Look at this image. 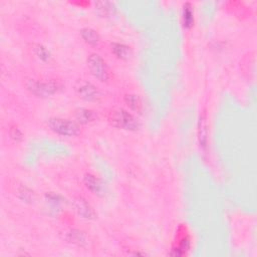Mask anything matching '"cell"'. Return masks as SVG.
<instances>
[{"label": "cell", "instance_id": "6da1fadb", "mask_svg": "<svg viewBox=\"0 0 257 257\" xmlns=\"http://www.w3.org/2000/svg\"><path fill=\"white\" fill-rule=\"evenodd\" d=\"M110 125L128 132H136L140 128L141 123L137 116L125 108H112L105 115Z\"/></svg>", "mask_w": 257, "mask_h": 257}, {"label": "cell", "instance_id": "7a4b0ae2", "mask_svg": "<svg viewBox=\"0 0 257 257\" xmlns=\"http://www.w3.org/2000/svg\"><path fill=\"white\" fill-rule=\"evenodd\" d=\"M47 127L60 137L74 138L81 134V125L74 119L61 117V116H50L46 119Z\"/></svg>", "mask_w": 257, "mask_h": 257}, {"label": "cell", "instance_id": "3957f363", "mask_svg": "<svg viewBox=\"0 0 257 257\" xmlns=\"http://www.w3.org/2000/svg\"><path fill=\"white\" fill-rule=\"evenodd\" d=\"M89 73L98 81L107 83L112 79V71L106 60L97 52H90L86 57Z\"/></svg>", "mask_w": 257, "mask_h": 257}, {"label": "cell", "instance_id": "277c9868", "mask_svg": "<svg viewBox=\"0 0 257 257\" xmlns=\"http://www.w3.org/2000/svg\"><path fill=\"white\" fill-rule=\"evenodd\" d=\"M25 86L32 94L38 97H50L62 89V84L55 79L42 80L31 78L27 80Z\"/></svg>", "mask_w": 257, "mask_h": 257}, {"label": "cell", "instance_id": "5b68a950", "mask_svg": "<svg viewBox=\"0 0 257 257\" xmlns=\"http://www.w3.org/2000/svg\"><path fill=\"white\" fill-rule=\"evenodd\" d=\"M74 91L76 95L87 102L99 101L102 98L101 90L93 82L87 79H78L74 83Z\"/></svg>", "mask_w": 257, "mask_h": 257}, {"label": "cell", "instance_id": "8992f818", "mask_svg": "<svg viewBox=\"0 0 257 257\" xmlns=\"http://www.w3.org/2000/svg\"><path fill=\"white\" fill-rule=\"evenodd\" d=\"M197 140L200 150L203 154H208L209 149V125L208 114L206 109H203L199 115L197 122Z\"/></svg>", "mask_w": 257, "mask_h": 257}, {"label": "cell", "instance_id": "52a82bcc", "mask_svg": "<svg viewBox=\"0 0 257 257\" xmlns=\"http://www.w3.org/2000/svg\"><path fill=\"white\" fill-rule=\"evenodd\" d=\"M61 239L64 240L66 243H69L71 245H75L78 247H84L87 245L88 240L86 234L76 228H67L63 229L60 232Z\"/></svg>", "mask_w": 257, "mask_h": 257}, {"label": "cell", "instance_id": "ba28073f", "mask_svg": "<svg viewBox=\"0 0 257 257\" xmlns=\"http://www.w3.org/2000/svg\"><path fill=\"white\" fill-rule=\"evenodd\" d=\"M71 204L76 213L83 219L92 220L96 217L94 209L85 198L81 196H73L71 199Z\"/></svg>", "mask_w": 257, "mask_h": 257}, {"label": "cell", "instance_id": "9c48e42d", "mask_svg": "<svg viewBox=\"0 0 257 257\" xmlns=\"http://www.w3.org/2000/svg\"><path fill=\"white\" fill-rule=\"evenodd\" d=\"M185 229L186 228L181 227L182 232H180V230L178 231L177 240L175 241L172 248V251H173L172 254L175 256L186 255L191 248V238H190V235L187 232H185Z\"/></svg>", "mask_w": 257, "mask_h": 257}, {"label": "cell", "instance_id": "30bf717a", "mask_svg": "<svg viewBox=\"0 0 257 257\" xmlns=\"http://www.w3.org/2000/svg\"><path fill=\"white\" fill-rule=\"evenodd\" d=\"M73 117L80 125H88L98 120V113L92 108L77 107L73 110Z\"/></svg>", "mask_w": 257, "mask_h": 257}, {"label": "cell", "instance_id": "8fae6325", "mask_svg": "<svg viewBox=\"0 0 257 257\" xmlns=\"http://www.w3.org/2000/svg\"><path fill=\"white\" fill-rule=\"evenodd\" d=\"M83 184L87 190H89L93 195H95L97 197L104 196V194L106 192L105 185L94 174L85 173L83 176Z\"/></svg>", "mask_w": 257, "mask_h": 257}, {"label": "cell", "instance_id": "7c38bea8", "mask_svg": "<svg viewBox=\"0 0 257 257\" xmlns=\"http://www.w3.org/2000/svg\"><path fill=\"white\" fill-rule=\"evenodd\" d=\"M109 50L111 54L121 61H128L134 56V49L131 45L123 42L112 41L109 43Z\"/></svg>", "mask_w": 257, "mask_h": 257}, {"label": "cell", "instance_id": "4fadbf2b", "mask_svg": "<svg viewBox=\"0 0 257 257\" xmlns=\"http://www.w3.org/2000/svg\"><path fill=\"white\" fill-rule=\"evenodd\" d=\"M122 99H123V103L125 104L127 109H130L134 113L141 114L144 111L145 104H144L142 97L139 94L134 93V92H127V93L123 94Z\"/></svg>", "mask_w": 257, "mask_h": 257}, {"label": "cell", "instance_id": "5bb4252c", "mask_svg": "<svg viewBox=\"0 0 257 257\" xmlns=\"http://www.w3.org/2000/svg\"><path fill=\"white\" fill-rule=\"evenodd\" d=\"M82 40L91 47H98L101 44V37L97 30L91 27H83L79 31Z\"/></svg>", "mask_w": 257, "mask_h": 257}, {"label": "cell", "instance_id": "9a60e30c", "mask_svg": "<svg viewBox=\"0 0 257 257\" xmlns=\"http://www.w3.org/2000/svg\"><path fill=\"white\" fill-rule=\"evenodd\" d=\"M31 50L33 54L42 62L46 64H50L53 61V57L50 53V51L47 49L46 46H44L41 43H33L31 45Z\"/></svg>", "mask_w": 257, "mask_h": 257}, {"label": "cell", "instance_id": "2e32d148", "mask_svg": "<svg viewBox=\"0 0 257 257\" xmlns=\"http://www.w3.org/2000/svg\"><path fill=\"white\" fill-rule=\"evenodd\" d=\"M195 17H194V9L190 2H186L183 4L182 9V23L183 26L187 29H190L194 25Z\"/></svg>", "mask_w": 257, "mask_h": 257}, {"label": "cell", "instance_id": "e0dca14e", "mask_svg": "<svg viewBox=\"0 0 257 257\" xmlns=\"http://www.w3.org/2000/svg\"><path fill=\"white\" fill-rule=\"evenodd\" d=\"M95 10L98 12L99 15L101 16H110L111 14H113L115 8L113 6L112 3L110 2H96L95 3Z\"/></svg>", "mask_w": 257, "mask_h": 257}, {"label": "cell", "instance_id": "ac0fdd59", "mask_svg": "<svg viewBox=\"0 0 257 257\" xmlns=\"http://www.w3.org/2000/svg\"><path fill=\"white\" fill-rule=\"evenodd\" d=\"M8 133H9L10 138L14 142H21L23 140V138H24L22 131L19 127H17L16 125H11Z\"/></svg>", "mask_w": 257, "mask_h": 257}]
</instances>
